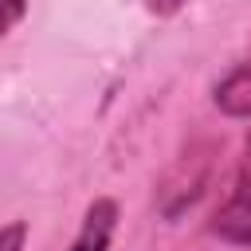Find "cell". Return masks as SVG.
Returning a JSON list of instances; mask_svg holds the SVG:
<instances>
[{
  "mask_svg": "<svg viewBox=\"0 0 251 251\" xmlns=\"http://www.w3.org/2000/svg\"><path fill=\"white\" fill-rule=\"evenodd\" d=\"M212 235H220L224 243H235V247H251V161H243L227 196L220 200V208L212 216Z\"/></svg>",
  "mask_w": 251,
  "mask_h": 251,
  "instance_id": "6da1fadb",
  "label": "cell"
},
{
  "mask_svg": "<svg viewBox=\"0 0 251 251\" xmlns=\"http://www.w3.org/2000/svg\"><path fill=\"white\" fill-rule=\"evenodd\" d=\"M114 231H118V200L98 196V200L86 204V216H82V224H78L67 251H110Z\"/></svg>",
  "mask_w": 251,
  "mask_h": 251,
  "instance_id": "7a4b0ae2",
  "label": "cell"
},
{
  "mask_svg": "<svg viewBox=\"0 0 251 251\" xmlns=\"http://www.w3.org/2000/svg\"><path fill=\"white\" fill-rule=\"evenodd\" d=\"M184 4H188V0H145V8H149L153 16H176Z\"/></svg>",
  "mask_w": 251,
  "mask_h": 251,
  "instance_id": "8992f818",
  "label": "cell"
},
{
  "mask_svg": "<svg viewBox=\"0 0 251 251\" xmlns=\"http://www.w3.org/2000/svg\"><path fill=\"white\" fill-rule=\"evenodd\" d=\"M212 102L224 118H251V59L235 63L212 90Z\"/></svg>",
  "mask_w": 251,
  "mask_h": 251,
  "instance_id": "3957f363",
  "label": "cell"
},
{
  "mask_svg": "<svg viewBox=\"0 0 251 251\" xmlns=\"http://www.w3.org/2000/svg\"><path fill=\"white\" fill-rule=\"evenodd\" d=\"M247 161H251V129H247Z\"/></svg>",
  "mask_w": 251,
  "mask_h": 251,
  "instance_id": "52a82bcc",
  "label": "cell"
},
{
  "mask_svg": "<svg viewBox=\"0 0 251 251\" xmlns=\"http://www.w3.org/2000/svg\"><path fill=\"white\" fill-rule=\"evenodd\" d=\"M24 243H27V224L24 220H12V224L0 227V251H24Z\"/></svg>",
  "mask_w": 251,
  "mask_h": 251,
  "instance_id": "277c9868",
  "label": "cell"
},
{
  "mask_svg": "<svg viewBox=\"0 0 251 251\" xmlns=\"http://www.w3.org/2000/svg\"><path fill=\"white\" fill-rule=\"evenodd\" d=\"M27 12V0H0V35H8Z\"/></svg>",
  "mask_w": 251,
  "mask_h": 251,
  "instance_id": "5b68a950",
  "label": "cell"
}]
</instances>
